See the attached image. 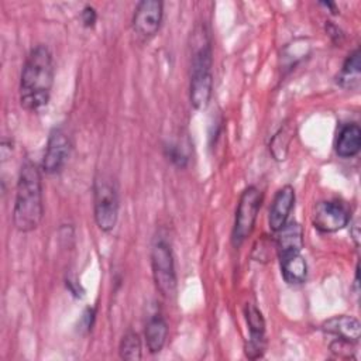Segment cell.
<instances>
[{"label":"cell","mask_w":361,"mask_h":361,"mask_svg":"<svg viewBox=\"0 0 361 361\" xmlns=\"http://www.w3.org/2000/svg\"><path fill=\"white\" fill-rule=\"evenodd\" d=\"M55 68L49 48L44 44L35 45L27 55L18 86L20 106L27 111H38L51 99Z\"/></svg>","instance_id":"cell-1"},{"label":"cell","mask_w":361,"mask_h":361,"mask_svg":"<svg viewBox=\"0 0 361 361\" xmlns=\"http://www.w3.org/2000/svg\"><path fill=\"white\" fill-rule=\"evenodd\" d=\"M44 216L42 178L39 168L27 159L20 169L13 209V224L20 233L35 230Z\"/></svg>","instance_id":"cell-2"},{"label":"cell","mask_w":361,"mask_h":361,"mask_svg":"<svg viewBox=\"0 0 361 361\" xmlns=\"http://www.w3.org/2000/svg\"><path fill=\"white\" fill-rule=\"evenodd\" d=\"M213 92V49L209 31L197 25L192 34L189 100L196 110H204Z\"/></svg>","instance_id":"cell-3"},{"label":"cell","mask_w":361,"mask_h":361,"mask_svg":"<svg viewBox=\"0 0 361 361\" xmlns=\"http://www.w3.org/2000/svg\"><path fill=\"white\" fill-rule=\"evenodd\" d=\"M118 210L120 199L114 179L99 172L93 180V216L97 227L104 233L111 231L117 224Z\"/></svg>","instance_id":"cell-4"},{"label":"cell","mask_w":361,"mask_h":361,"mask_svg":"<svg viewBox=\"0 0 361 361\" xmlns=\"http://www.w3.org/2000/svg\"><path fill=\"white\" fill-rule=\"evenodd\" d=\"M151 268L157 289L164 298H173L176 295V271L171 244L161 234L155 237L151 245Z\"/></svg>","instance_id":"cell-5"},{"label":"cell","mask_w":361,"mask_h":361,"mask_svg":"<svg viewBox=\"0 0 361 361\" xmlns=\"http://www.w3.org/2000/svg\"><path fill=\"white\" fill-rule=\"evenodd\" d=\"M261 203L262 193L257 186L251 185L243 190L235 209L231 231V243L235 248H240L251 235L258 217V212L261 209Z\"/></svg>","instance_id":"cell-6"},{"label":"cell","mask_w":361,"mask_h":361,"mask_svg":"<svg viewBox=\"0 0 361 361\" xmlns=\"http://www.w3.org/2000/svg\"><path fill=\"white\" fill-rule=\"evenodd\" d=\"M71 149L72 142L66 131L62 127H55L48 135L45 152L41 161V171L48 175L61 172L68 162Z\"/></svg>","instance_id":"cell-7"},{"label":"cell","mask_w":361,"mask_h":361,"mask_svg":"<svg viewBox=\"0 0 361 361\" xmlns=\"http://www.w3.org/2000/svg\"><path fill=\"white\" fill-rule=\"evenodd\" d=\"M313 227L320 233H336L350 223L348 209L337 200L319 202L313 210Z\"/></svg>","instance_id":"cell-8"},{"label":"cell","mask_w":361,"mask_h":361,"mask_svg":"<svg viewBox=\"0 0 361 361\" xmlns=\"http://www.w3.org/2000/svg\"><path fill=\"white\" fill-rule=\"evenodd\" d=\"M164 18V3L161 0H142L137 4L133 14L134 31L144 37H154L162 24Z\"/></svg>","instance_id":"cell-9"},{"label":"cell","mask_w":361,"mask_h":361,"mask_svg":"<svg viewBox=\"0 0 361 361\" xmlns=\"http://www.w3.org/2000/svg\"><path fill=\"white\" fill-rule=\"evenodd\" d=\"M244 316H245V322H247L248 331H250V338L244 347L245 357L250 360L261 358L264 355L265 347H267L264 316H262L261 310L252 303H247V306L244 309Z\"/></svg>","instance_id":"cell-10"},{"label":"cell","mask_w":361,"mask_h":361,"mask_svg":"<svg viewBox=\"0 0 361 361\" xmlns=\"http://www.w3.org/2000/svg\"><path fill=\"white\" fill-rule=\"evenodd\" d=\"M295 189L290 185H285L276 192L268 213V224L271 231L276 233L288 223L289 214L295 206Z\"/></svg>","instance_id":"cell-11"},{"label":"cell","mask_w":361,"mask_h":361,"mask_svg":"<svg viewBox=\"0 0 361 361\" xmlns=\"http://www.w3.org/2000/svg\"><path fill=\"white\" fill-rule=\"evenodd\" d=\"M322 330L334 338H340L353 344H357L361 337V324L358 319L347 314L327 319L322 323Z\"/></svg>","instance_id":"cell-12"},{"label":"cell","mask_w":361,"mask_h":361,"mask_svg":"<svg viewBox=\"0 0 361 361\" xmlns=\"http://www.w3.org/2000/svg\"><path fill=\"white\" fill-rule=\"evenodd\" d=\"M275 247L278 258L302 252L303 248V228L298 221H288L279 231H276Z\"/></svg>","instance_id":"cell-13"},{"label":"cell","mask_w":361,"mask_h":361,"mask_svg":"<svg viewBox=\"0 0 361 361\" xmlns=\"http://www.w3.org/2000/svg\"><path fill=\"white\" fill-rule=\"evenodd\" d=\"M361 148V128L357 123L343 124L338 130L334 149L341 158H353Z\"/></svg>","instance_id":"cell-14"},{"label":"cell","mask_w":361,"mask_h":361,"mask_svg":"<svg viewBox=\"0 0 361 361\" xmlns=\"http://www.w3.org/2000/svg\"><path fill=\"white\" fill-rule=\"evenodd\" d=\"M336 83L345 90H355L361 83V52L355 48L343 62L336 76Z\"/></svg>","instance_id":"cell-15"},{"label":"cell","mask_w":361,"mask_h":361,"mask_svg":"<svg viewBox=\"0 0 361 361\" xmlns=\"http://www.w3.org/2000/svg\"><path fill=\"white\" fill-rule=\"evenodd\" d=\"M281 274L286 283L289 285H300L306 281L307 276V264L302 252L290 254L279 258Z\"/></svg>","instance_id":"cell-16"},{"label":"cell","mask_w":361,"mask_h":361,"mask_svg":"<svg viewBox=\"0 0 361 361\" xmlns=\"http://www.w3.org/2000/svg\"><path fill=\"white\" fill-rule=\"evenodd\" d=\"M144 336L147 348L151 354H157L164 348L168 336V324L162 314L155 313L148 319Z\"/></svg>","instance_id":"cell-17"},{"label":"cell","mask_w":361,"mask_h":361,"mask_svg":"<svg viewBox=\"0 0 361 361\" xmlns=\"http://www.w3.org/2000/svg\"><path fill=\"white\" fill-rule=\"evenodd\" d=\"M118 354H120V358L127 360V361L141 360V355H142L141 340H140V336L135 331L128 330L123 336V338L120 341V345H118Z\"/></svg>","instance_id":"cell-18"},{"label":"cell","mask_w":361,"mask_h":361,"mask_svg":"<svg viewBox=\"0 0 361 361\" xmlns=\"http://www.w3.org/2000/svg\"><path fill=\"white\" fill-rule=\"evenodd\" d=\"M290 138H292V131H290L289 126L281 127V130L274 135L269 149H271L275 159H278V161L285 159Z\"/></svg>","instance_id":"cell-19"},{"label":"cell","mask_w":361,"mask_h":361,"mask_svg":"<svg viewBox=\"0 0 361 361\" xmlns=\"http://www.w3.org/2000/svg\"><path fill=\"white\" fill-rule=\"evenodd\" d=\"M164 154L168 158V161H171L178 168H185L188 165V155L176 144H172V142L166 144L164 147Z\"/></svg>","instance_id":"cell-20"},{"label":"cell","mask_w":361,"mask_h":361,"mask_svg":"<svg viewBox=\"0 0 361 361\" xmlns=\"http://www.w3.org/2000/svg\"><path fill=\"white\" fill-rule=\"evenodd\" d=\"M80 20H82L83 27H86V28L94 27L96 21H97V13H96L94 7L90 4H86L80 11Z\"/></svg>","instance_id":"cell-21"},{"label":"cell","mask_w":361,"mask_h":361,"mask_svg":"<svg viewBox=\"0 0 361 361\" xmlns=\"http://www.w3.org/2000/svg\"><path fill=\"white\" fill-rule=\"evenodd\" d=\"M94 317H96V307H87V309L83 312L82 317H80L79 330L87 333V331L92 329L93 323H94Z\"/></svg>","instance_id":"cell-22"},{"label":"cell","mask_w":361,"mask_h":361,"mask_svg":"<svg viewBox=\"0 0 361 361\" xmlns=\"http://www.w3.org/2000/svg\"><path fill=\"white\" fill-rule=\"evenodd\" d=\"M66 289H68V290H69L75 298H82V296H83V293H85V290H83L82 285H80L78 281L71 279V278H68V279H66Z\"/></svg>","instance_id":"cell-23"},{"label":"cell","mask_w":361,"mask_h":361,"mask_svg":"<svg viewBox=\"0 0 361 361\" xmlns=\"http://www.w3.org/2000/svg\"><path fill=\"white\" fill-rule=\"evenodd\" d=\"M326 31H327V34L331 37V39L334 41V42H340L341 41V38H343V34H341V31H340V28L337 27V25H334L331 21H327L326 23Z\"/></svg>","instance_id":"cell-24"},{"label":"cell","mask_w":361,"mask_h":361,"mask_svg":"<svg viewBox=\"0 0 361 361\" xmlns=\"http://www.w3.org/2000/svg\"><path fill=\"white\" fill-rule=\"evenodd\" d=\"M360 226H358V221H355L353 226H351V237L354 240V244L355 247L360 245Z\"/></svg>","instance_id":"cell-25"},{"label":"cell","mask_w":361,"mask_h":361,"mask_svg":"<svg viewBox=\"0 0 361 361\" xmlns=\"http://www.w3.org/2000/svg\"><path fill=\"white\" fill-rule=\"evenodd\" d=\"M319 4H320V6H324L326 8H329L333 14H337V7H336L334 3H331V1H320Z\"/></svg>","instance_id":"cell-26"}]
</instances>
